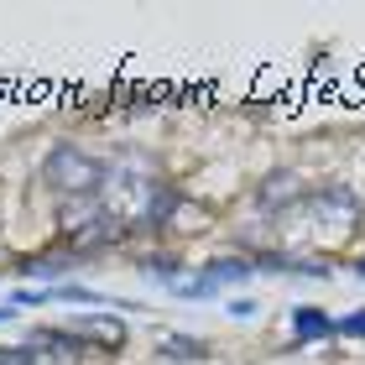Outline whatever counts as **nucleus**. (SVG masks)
<instances>
[{
	"instance_id": "nucleus-11",
	"label": "nucleus",
	"mask_w": 365,
	"mask_h": 365,
	"mask_svg": "<svg viewBox=\"0 0 365 365\" xmlns=\"http://www.w3.org/2000/svg\"><path fill=\"white\" fill-rule=\"evenodd\" d=\"M0 365H47V360L31 350V344H6V350H0Z\"/></svg>"
},
{
	"instance_id": "nucleus-10",
	"label": "nucleus",
	"mask_w": 365,
	"mask_h": 365,
	"mask_svg": "<svg viewBox=\"0 0 365 365\" xmlns=\"http://www.w3.org/2000/svg\"><path fill=\"white\" fill-rule=\"evenodd\" d=\"M16 267H21V272H37V277H63V272L78 267V256H68V251H42V256H21Z\"/></svg>"
},
{
	"instance_id": "nucleus-13",
	"label": "nucleus",
	"mask_w": 365,
	"mask_h": 365,
	"mask_svg": "<svg viewBox=\"0 0 365 365\" xmlns=\"http://www.w3.org/2000/svg\"><path fill=\"white\" fill-rule=\"evenodd\" d=\"M141 272H152V277H178V272H182V261H178V256H146V261H141Z\"/></svg>"
},
{
	"instance_id": "nucleus-14",
	"label": "nucleus",
	"mask_w": 365,
	"mask_h": 365,
	"mask_svg": "<svg viewBox=\"0 0 365 365\" xmlns=\"http://www.w3.org/2000/svg\"><path fill=\"white\" fill-rule=\"evenodd\" d=\"M230 313H235V319H251L256 303H251V297H235V303H230Z\"/></svg>"
},
{
	"instance_id": "nucleus-7",
	"label": "nucleus",
	"mask_w": 365,
	"mask_h": 365,
	"mask_svg": "<svg viewBox=\"0 0 365 365\" xmlns=\"http://www.w3.org/2000/svg\"><path fill=\"white\" fill-rule=\"evenodd\" d=\"M292 339L313 344V339H339V334H334V319L324 308H292Z\"/></svg>"
},
{
	"instance_id": "nucleus-6",
	"label": "nucleus",
	"mask_w": 365,
	"mask_h": 365,
	"mask_svg": "<svg viewBox=\"0 0 365 365\" xmlns=\"http://www.w3.org/2000/svg\"><path fill=\"white\" fill-rule=\"evenodd\" d=\"M308 209L319 214V220H344V225H350L355 214H360V204H355V193H350V188H339V182H329V188H319V193H308Z\"/></svg>"
},
{
	"instance_id": "nucleus-16",
	"label": "nucleus",
	"mask_w": 365,
	"mask_h": 365,
	"mask_svg": "<svg viewBox=\"0 0 365 365\" xmlns=\"http://www.w3.org/2000/svg\"><path fill=\"white\" fill-rule=\"evenodd\" d=\"M355 277H365V261H355Z\"/></svg>"
},
{
	"instance_id": "nucleus-4",
	"label": "nucleus",
	"mask_w": 365,
	"mask_h": 365,
	"mask_svg": "<svg viewBox=\"0 0 365 365\" xmlns=\"http://www.w3.org/2000/svg\"><path fill=\"white\" fill-rule=\"evenodd\" d=\"M251 277H256L251 256H225V261H209L193 287H178V297H209L214 287H225V282H251Z\"/></svg>"
},
{
	"instance_id": "nucleus-15",
	"label": "nucleus",
	"mask_w": 365,
	"mask_h": 365,
	"mask_svg": "<svg viewBox=\"0 0 365 365\" xmlns=\"http://www.w3.org/2000/svg\"><path fill=\"white\" fill-rule=\"evenodd\" d=\"M11 308H16V303H6V308H0V324H6V319H11Z\"/></svg>"
},
{
	"instance_id": "nucleus-2",
	"label": "nucleus",
	"mask_w": 365,
	"mask_h": 365,
	"mask_svg": "<svg viewBox=\"0 0 365 365\" xmlns=\"http://www.w3.org/2000/svg\"><path fill=\"white\" fill-rule=\"evenodd\" d=\"M26 344H31V350H37L47 365H73V360L89 355V339L73 334V329H31Z\"/></svg>"
},
{
	"instance_id": "nucleus-9",
	"label": "nucleus",
	"mask_w": 365,
	"mask_h": 365,
	"mask_svg": "<svg viewBox=\"0 0 365 365\" xmlns=\"http://www.w3.org/2000/svg\"><path fill=\"white\" fill-rule=\"evenodd\" d=\"M282 193H292V198L303 193L297 173H287V168H282V173H272L267 182H261V193H256V198H261V209H267V214H277V209H282Z\"/></svg>"
},
{
	"instance_id": "nucleus-8",
	"label": "nucleus",
	"mask_w": 365,
	"mask_h": 365,
	"mask_svg": "<svg viewBox=\"0 0 365 365\" xmlns=\"http://www.w3.org/2000/svg\"><path fill=\"white\" fill-rule=\"evenodd\" d=\"M157 355H162V360H173V365H198V360L209 355V344H204V339H193V334H168V339L157 344Z\"/></svg>"
},
{
	"instance_id": "nucleus-1",
	"label": "nucleus",
	"mask_w": 365,
	"mask_h": 365,
	"mask_svg": "<svg viewBox=\"0 0 365 365\" xmlns=\"http://www.w3.org/2000/svg\"><path fill=\"white\" fill-rule=\"evenodd\" d=\"M42 182L58 188L63 198H89V193H105L110 162L89 157L84 146H73V141H53L47 157H42Z\"/></svg>"
},
{
	"instance_id": "nucleus-3",
	"label": "nucleus",
	"mask_w": 365,
	"mask_h": 365,
	"mask_svg": "<svg viewBox=\"0 0 365 365\" xmlns=\"http://www.w3.org/2000/svg\"><path fill=\"white\" fill-rule=\"evenodd\" d=\"M110 214V204L99 193H89V198H63L58 204V214H53V225H58V240H73L78 230H89V225H99Z\"/></svg>"
},
{
	"instance_id": "nucleus-17",
	"label": "nucleus",
	"mask_w": 365,
	"mask_h": 365,
	"mask_svg": "<svg viewBox=\"0 0 365 365\" xmlns=\"http://www.w3.org/2000/svg\"><path fill=\"white\" fill-rule=\"evenodd\" d=\"M0 261H11V256H6V245H0Z\"/></svg>"
},
{
	"instance_id": "nucleus-12",
	"label": "nucleus",
	"mask_w": 365,
	"mask_h": 365,
	"mask_svg": "<svg viewBox=\"0 0 365 365\" xmlns=\"http://www.w3.org/2000/svg\"><path fill=\"white\" fill-rule=\"evenodd\" d=\"M334 334H339V339H365V308H360V313H344V319H334Z\"/></svg>"
},
{
	"instance_id": "nucleus-5",
	"label": "nucleus",
	"mask_w": 365,
	"mask_h": 365,
	"mask_svg": "<svg viewBox=\"0 0 365 365\" xmlns=\"http://www.w3.org/2000/svg\"><path fill=\"white\" fill-rule=\"evenodd\" d=\"M120 235H125V225L115 220V214H105V220H99V225L78 230L73 240H58V251H68V256H78V261H84V256H99V251H105V245H115Z\"/></svg>"
}]
</instances>
